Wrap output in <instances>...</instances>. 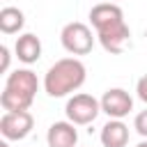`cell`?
Listing matches in <instances>:
<instances>
[{
    "label": "cell",
    "instance_id": "cell-1",
    "mask_svg": "<svg viewBox=\"0 0 147 147\" xmlns=\"http://www.w3.org/2000/svg\"><path fill=\"white\" fill-rule=\"evenodd\" d=\"M90 23L96 30V39L103 46L106 53L119 55L129 39H131V30L124 21V11L117 2H96L90 9Z\"/></svg>",
    "mask_w": 147,
    "mask_h": 147
},
{
    "label": "cell",
    "instance_id": "cell-2",
    "mask_svg": "<svg viewBox=\"0 0 147 147\" xmlns=\"http://www.w3.org/2000/svg\"><path fill=\"white\" fill-rule=\"evenodd\" d=\"M87 78V69L78 57H62L48 67L44 76V90L53 99H62L83 87Z\"/></svg>",
    "mask_w": 147,
    "mask_h": 147
},
{
    "label": "cell",
    "instance_id": "cell-3",
    "mask_svg": "<svg viewBox=\"0 0 147 147\" xmlns=\"http://www.w3.org/2000/svg\"><path fill=\"white\" fill-rule=\"evenodd\" d=\"M39 78L32 69H16L7 74L5 87L0 92L2 110H28L37 96Z\"/></svg>",
    "mask_w": 147,
    "mask_h": 147
},
{
    "label": "cell",
    "instance_id": "cell-4",
    "mask_svg": "<svg viewBox=\"0 0 147 147\" xmlns=\"http://www.w3.org/2000/svg\"><path fill=\"white\" fill-rule=\"evenodd\" d=\"M64 113H67V119L74 122L76 126H87V124H92V122L99 117V113H101V101L94 99L92 94L80 92V94H74V96L67 101Z\"/></svg>",
    "mask_w": 147,
    "mask_h": 147
},
{
    "label": "cell",
    "instance_id": "cell-5",
    "mask_svg": "<svg viewBox=\"0 0 147 147\" xmlns=\"http://www.w3.org/2000/svg\"><path fill=\"white\" fill-rule=\"evenodd\" d=\"M60 41H62L67 53H71V55H87L92 51V46H94V34H92V30L85 23L71 21V23H67L62 28Z\"/></svg>",
    "mask_w": 147,
    "mask_h": 147
},
{
    "label": "cell",
    "instance_id": "cell-6",
    "mask_svg": "<svg viewBox=\"0 0 147 147\" xmlns=\"http://www.w3.org/2000/svg\"><path fill=\"white\" fill-rule=\"evenodd\" d=\"M34 117L30 110H5L0 117V133L5 140H23L30 136Z\"/></svg>",
    "mask_w": 147,
    "mask_h": 147
},
{
    "label": "cell",
    "instance_id": "cell-7",
    "mask_svg": "<svg viewBox=\"0 0 147 147\" xmlns=\"http://www.w3.org/2000/svg\"><path fill=\"white\" fill-rule=\"evenodd\" d=\"M101 101V113H106L110 119H124L133 110V99L126 90L122 87H110L103 92Z\"/></svg>",
    "mask_w": 147,
    "mask_h": 147
},
{
    "label": "cell",
    "instance_id": "cell-8",
    "mask_svg": "<svg viewBox=\"0 0 147 147\" xmlns=\"http://www.w3.org/2000/svg\"><path fill=\"white\" fill-rule=\"evenodd\" d=\"M48 147H76L78 145V131L74 122H53L46 133Z\"/></svg>",
    "mask_w": 147,
    "mask_h": 147
},
{
    "label": "cell",
    "instance_id": "cell-9",
    "mask_svg": "<svg viewBox=\"0 0 147 147\" xmlns=\"http://www.w3.org/2000/svg\"><path fill=\"white\" fill-rule=\"evenodd\" d=\"M14 53H16V57L23 64H34L41 57V41H39V37L32 34V32L18 34L16 44H14Z\"/></svg>",
    "mask_w": 147,
    "mask_h": 147
},
{
    "label": "cell",
    "instance_id": "cell-10",
    "mask_svg": "<svg viewBox=\"0 0 147 147\" xmlns=\"http://www.w3.org/2000/svg\"><path fill=\"white\" fill-rule=\"evenodd\" d=\"M99 140L103 147H126L129 142V126L122 119H110L101 126Z\"/></svg>",
    "mask_w": 147,
    "mask_h": 147
},
{
    "label": "cell",
    "instance_id": "cell-11",
    "mask_svg": "<svg viewBox=\"0 0 147 147\" xmlns=\"http://www.w3.org/2000/svg\"><path fill=\"white\" fill-rule=\"evenodd\" d=\"M25 25V14L18 7H2L0 9V32L2 34H16Z\"/></svg>",
    "mask_w": 147,
    "mask_h": 147
},
{
    "label": "cell",
    "instance_id": "cell-12",
    "mask_svg": "<svg viewBox=\"0 0 147 147\" xmlns=\"http://www.w3.org/2000/svg\"><path fill=\"white\" fill-rule=\"evenodd\" d=\"M133 129H136L142 138H147V108L140 110V113L136 115V119H133Z\"/></svg>",
    "mask_w": 147,
    "mask_h": 147
},
{
    "label": "cell",
    "instance_id": "cell-13",
    "mask_svg": "<svg viewBox=\"0 0 147 147\" xmlns=\"http://www.w3.org/2000/svg\"><path fill=\"white\" fill-rule=\"evenodd\" d=\"M136 92H138V99H140L142 103H147V74L138 78V83H136Z\"/></svg>",
    "mask_w": 147,
    "mask_h": 147
},
{
    "label": "cell",
    "instance_id": "cell-14",
    "mask_svg": "<svg viewBox=\"0 0 147 147\" xmlns=\"http://www.w3.org/2000/svg\"><path fill=\"white\" fill-rule=\"evenodd\" d=\"M0 57H2V62H0V71H7V69H9V57H11V55H9V48H7L5 44L0 46Z\"/></svg>",
    "mask_w": 147,
    "mask_h": 147
},
{
    "label": "cell",
    "instance_id": "cell-15",
    "mask_svg": "<svg viewBox=\"0 0 147 147\" xmlns=\"http://www.w3.org/2000/svg\"><path fill=\"white\" fill-rule=\"evenodd\" d=\"M136 147H147V138H145V140H142V142H138V145H136Z\"/></svg>",
    "mask_w": 147,
    "mask_h": 147
},
{
    "label": "cell",
    "instance_id": "cell-16",
    "mask_svg": "<svg viewBox=\"0 0 147 147\" xmlns=\"http://www.w3.org/2000/svg\"><path fill=\"white\" fill-rule=\"evenodd\" d=\"M0 147H9V140H2V142H0Z\"/></svg>",
    "mask_w": 147,
    "mask_h": 147
},
{
    "label": "cell",
    "instance_id": "cell-17",
    "mask_svg": "<svg viewBox=\"0 0 147 147\" xmlns=\"http://www.w3.org/2000/svg\"><path fill=\"white\" fill-rule=\"evenodd\" d=\"M108 2H115V0H108Z\"/></svg>",
    "mask_w": 147,
    "mask_h": 147
}]
</instances>
